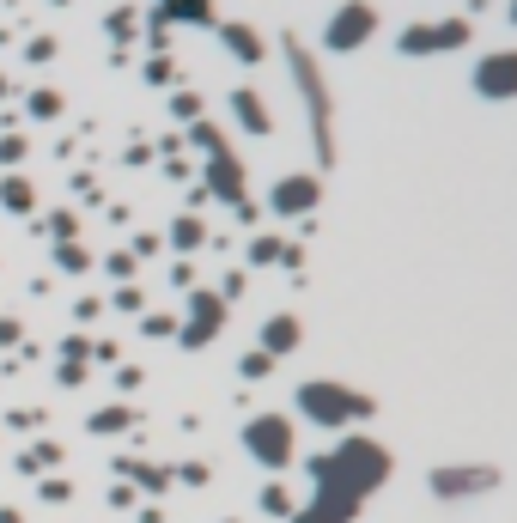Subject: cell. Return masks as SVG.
I'll return each instance as SVG.
<instances>
[{
  "label": "cell",
  "mask_w": 517,
  "mask_h": 523,
  "mask_svg": "<svg viewBox=\"0 0 517 523\" xmlns=\"http://www.w3.org/2000/svg\"><path fill=\"white\" fill-rule=\"evenodd\" d=\"M390 469H396V457L384 451L378 438H365V432H347L335 451H323L317 463H311V481H323V487H341V493H353V499H372L384 481H390Z\"/></svg>",
  "instance_id": "1"
},
{
  "label": "cell",
  "mask_w": 517,
  "mask_h": 523,
  "mask_svg": "<svg viewBox=\"0 0 517 523\" xmlns=\"http://www.w3.org/2000/svg\"><path fill=\"white\" fill-rule=\"evenodd\" d=\"M280 49H286V67H292V86H299V98H305L311 134H317V159H323V165H335V98H329L323 67H317V55H311L299 37H286Z\"/></svg>",
  "instance_id": "2"
},
{
  "label": "cell",
  "mask_w": 517,
  "mask_h": 523,
  "mask_svg": "<svg viewBox=\"0 0 517 523\" xmlns=\"http://www.w3.org/2000/svg\"><path fill=\"white\" fill-rule=\"evenodd\" d=\"M299 414H305L311 426H323V432H341V426H353V420H372L378 402L365 396V390H353V384L311 378V384H299Z\"/></svg>",
  "instance_id": "3"
},
{
  "label": "cell",
  "mask_w": 517,
  "mask_h": 523,
  "mask_svg": "<svg viewBox=\"0 0 517 523\" xmlns=\"http://www.w3.org/2000/svg\"><path fill=\"white\" fill-rule=\"evenodd\" d=\"M372 37H378V7L372 0H341V7L329 13V25H323V49L329 55H353Z\"/></svg>",
  "instance_id": "4"
},
{
  "label": "cell",
  "mask_w": 517,
  "mask_h": 523,
  "mask_svg": "<svg viewBox=\"0 0 517 523\" xmlns=\"http://www.w3.org/2000/svg\"><path fill=\"white\" fill-rule=\"evenodd\" d=\"M244 451H250L262 469H292V457H299L292 420H286V414H256V420L244 426Z\"/></svg>",
  "instance_id": "5"
},
{
  "label": "cell",
  "mask_w": 517,
  "mask_h": 523,
  "mask_svg": "<svg viewBox=\"0 0 517 523\" xmlns=\"http://www.w3.org/2000/svg\"><path fill=\"white\" fill-rule=\"evenodd\" d=\"M195 140L207 146V183H213V195L244 207V165H238V153H232L226 140H219L213 122H195Z\"/></svg>",
  "instance_id": "6"
},
{
  "label": "cell",
  "mask_w": 517,
  "mask_h": 523,
  "mask_svg": "<svg viewBox=\"0 0 517 523\" xmlns=\"http://www.w3.org/2000/svg\"><path fill=\"white\" fill-rule=\"evenodd\" d=\"M426 487H432V499H481L499 487V469L493 463H438L426 475Z\"/></svg>",
  "instance_id": "7"
},
{
  "label": "cell",
  "mask_w": 517,
  "mask_h": 523,
  "mask_svg": "<svg viewBox=\"0 0 517 523\" xmlns=\"http://www.w3.org/2000/svg\"><path fill=\"white\" fill-rule=\"evenodd\" d=\"M469 37H475L469 19H438V25H408L396 37V49L402 55H451V49H469Z\"/></svg>",
  "instance_id": "8"
},
{
  "label": "cell",
  "mask_w": 517,
  "mask_h": 523,
  "mask_svg": "<svg viewBox=\"0 0 517 523\" xmlns=\"http://www.w3.org/2000/svg\"><path fill=\"white\" fill-rule=\"evenodd\" d=\"M475 92L487 98V104H511L517 98V49H487L481 61H475Z\"/></svg>",
  "instance_id": "9"
},
{
  "label": "cell",
  "mask_w": 517,
  "mask_h": 523,
  "mask_svg": "<svg viewBox=\"0 0 517 523\" xmlns=\"http://www.w3.org/2000/svg\"><path fill=\"white\" fill-rule=\"evenodd\" d=\"M359 511H365V499H353V493H341V487H323V481H317L311 505L292 511V523H359Z\"/></svg>",
  "instance_id": "10"
},
{
  "label": "cell",
  "mask_w": 517,
  "mask_h": 523,
  "mask_svg": "<svg viewBox=\"0 0 517 523\" xmlns=\"http://www.w3.org/2000/svg\"><path fill=\"white\" fill-rule=\"evenodd\" d=\"M219 329H226V298H219V292H195L189 298V323H183V347H207Z\"/></svg>",
  "instance_id": "11"
},
{
  "label": "cell",
  "mask_w": 517,
  "mask_h": 523,
  "mask_svg": "<svg viewBox=\"0 0 517 523\" xmlns=\"http://www.w3.org/2000/svg\"><path fill=\"white\" fill-rule=\"evenodd\" d=\"M317 201H323V183H317L311 171L280 177V183H274V195H268V207H274V213H286V219H292V213H311Z\"/></svg>",
  "instance_id": "12"
},
{
  "label": "cell",
  "mask_w": 517,
  "mask_h": 523,
  "mask_svg": "<svg viewBox=\"0 0 517 523\" xmlns=\"http://www.w3.org/2000/svg\"><path fill=\"white\" fill-rule=\"evenodd\" d=\"M219 43H226L244 67H256L262 55H268V43H262V31L256 25H244V19H219Z\"/></svg>",
  "instance_id": "13"
},
{
  "label": "cell",
  "mask_w": 517,
  "mask_h": 523,
  "mask_svg": "<svg viewBox=\"0 0 517 523\" xmlns=\"http://www.w3.org/2000/svg\"><path fill=\"white\" fill-rule=\"evenodd\" d=\"M299 341H305V323L292 317V311H280V317H268V323H262V353H268V359L292 353Z\"/></svg>",
  "instance_id": "14"
},
{
  "label": "cell",
  "mask_w": 517,
  "mask_h": 523,
  "mask_svg": "<svg viewBox=\"0 0 517 523\" xmlns=\"http://www.w3.org/2000/svg\"><path fill=\"white\" fill-rule=\"evenodd\" d=\"M232 116H238V128H244V134H274V116H268L262 92H250V86H238V92H232Z\"/></svg>",
  "instance_id": "15"
},
{
  "label": "cell",
  "mask_w": 517,
  "mask_h": 523,
  "mask_svg": "<svg viewBox=\"0 0 517 523\" xmlns=\"http://www.w3.org/2000/svg\"><path fill=\"white\" fill-rule=\"evenodd\" d=\"M159 19H177V25H219V19H213V0H159Z\"/></svg>",
  "instance_id": "16"
},
{
  "label": "cell",
  "mask_w": 517,
  "mask_h": 523,
  "mask_svg": "<svg viewBox=\"0 0 517 523\" xmlns=\"http://www.w3.org/2000/svg\"><path fill=\"white\" fill-rule=\"evenodd\" d=\"M262 511H274V517H292V511H299V505H292V493H286V487L274 481V487L262 493Z\"/></svg>",
  "instance_id": "17"
},
{
  "label": "cell",
  "mask_w": 517,
  "mask_h": 523,
  "mask_svg": "<svg viewBox=\"0 0 517 523\" xmlns=\"http://www.w3.org/2000/svg\"><path fill=\"white\" fill-rule=\"evenodd\" d=\"M171 238H177V250H195V244H201V219H177Z\"/></svg>",
  "instance_id": "18"
},
{
  "label": "cell",
  "mask_w": 517,
  "mask_h": 523,
  "mask_svg": "<svg viewBox=\"0 0 517 523\" xmlns=\"http://www.w3.org/2000/svg\"><path fill=\"white\" fill-rule=\"evenodd\" d=\"M0 201H7V207H31V183H19V177H13L7 189H0Z\"/></svg>",
  "instance_id": "19"
},
{
  "label": "cell",
  "mask_w": 517,
  "mask_h": 523,
  "mask_svg": "<svg viewBox=\"0 0 517 523\" xmlns=\"http://www.w3.org/2000/svg\"><path fill=\"white\" fill-rule=\"evenodd\" d=\"M55 110H61L55 92H31V116H55Z\"/></svg>",
  "instance_id": "20"
},
{
  "label": "cell",
  "mask_w": 517,
  "mask_h": 523,
  "mask_svg": "<svg viewBox=\"0 0 517 523\" xmlns=\"http://www.w3.org/2000/svg\"><path fill=\"white\" fill-rule=\"evenodd\" d=\"M274 256H286L274 238H256V244H250V262H274Z\"/></svg>",
  "instance_id": "21"
},
{
  "label": "cell",
  "mask_w": 517,
  "mask_h": 523,
  "mask_svg": "<svg viewBox=\"0 0 517 523\" xmlns=\"http://www.w3.org/2000/svg\"><path fill=\"white\" fill-rule=\"evenodd\" d=\"M268 365H274V359H268V353H262V347H256V353H250V359H244V378H262V371H268Z\"/></svg>",
  "instance_id": "22"
},
{
  "label": "cell",
  "mask_w": 517,
  "mask_h": 523,
  "mask_svg": "<svg viewBox=\"0 0 517 523\" xmlns=\"http://www.w3.org/2000/svg\"><path fill=\"white\" fill-rule=\"evenodd\" d=\"M134 31V13H110V37H128Z\"/></svg>",
  "instance_id": "23"
},
{
  "label": "cell",
  "mask_w": 517,
  "mask_h": 523,
  "mask_svg": "<svg viewBox=\"0 0 517 523\" xmlns=\"http://www.w3.org/2000/svg\"><path fill=\"white\" fill-rule=\"evenodd\" d=\"M511 25H517V0H511Z\"/></svg>",
  "instance_id": "24"
}]
</instances>
